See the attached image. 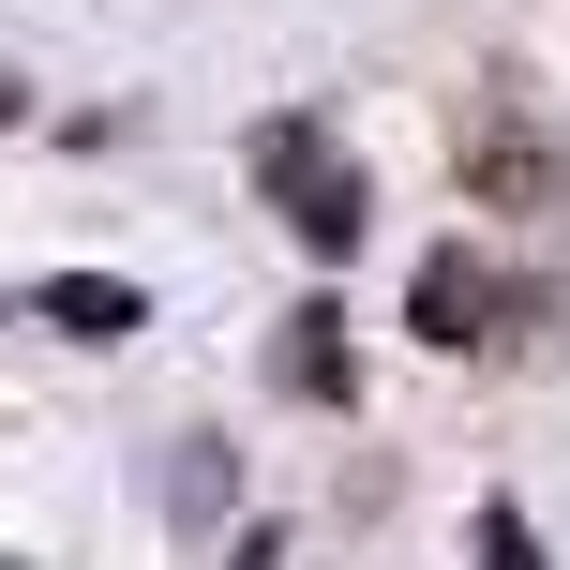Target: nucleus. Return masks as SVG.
Masks as SVG:
<instances>
[{"label": "nucleus", "mask_w": 570, "mask_h": 570, "mask_svg": "<svg viewBox=\"0 0 570 570\" xmlns=\"http://www.w3.org/2000/svg\"><path fill=\"white\" fill-rule=\"evenodd\" d=\"M256 196L301 226V256H361V226H375V196H361V166H345V136L315 106H285L256 120Z\"/></svg>", "instance_id": "1"}, {"label": "nucleus", "mask_w": 570, "mask_h": 570, "mask_svg": "<svg viewBox=\"0 0 570 570\" xmlns=\"http://www.w3.org/2000/svg\"><path fill=\"white\" fill-rule=\"evenodd\" d=\"M405 331H421L435 361H481L495 345V256L481 240H435V256L405 271Z\"/></svg>", "instance_id": "2"}, {"label": "nucleus", "mask_w": 570, "mask_h": 570, "mask_svg": "<svg viewBox=\"0 0 570 570\" xmlns=\"http://www.w3.org/2000/svg\"><path fill=\"white\" fill-rule=\"evenodd\" d=\"M30 315H46V331H76V345H120V331H150V301L120 271H46L30 285Z\"/></svg>", "instance_id": "3"}, {"label": "nucleus", "mask_w": 570, "mask_h": 570, "mask_svg": "<svg viewBox=\"0 0 570 570\" xmlns=\"http://www.w3.org/2000/svg\"><path fill=\"white\" fill-rule=\"evenodd\" d=\"M271 375H285L301 405H345V391H361V361H345V315H331V301H301V315H285V345H271Z\"/></svg>", "instance_id": "4"}, {"label": "nucleus", "mask_w": 570, "mask_h": 570, "mask_svg": "<svg viewBox=\"0 0 570 570\" xmlns=\"http://www.w3.org/2000/svg\"><path fill=\"white\" fill-rule=\"evenodd\" d=\"M465 556H481V570H541V525H525V511H481V525H465Z\"/></svg>", "instance_id": "5"}, {"label": "nucleus", "mask_w": 570, "mask_h": 570, "mask_svg": "<svg viewBox=\"0 0 570 570\" xmlns=\"http://www.w3.org/2000/svg\"><path fill=\"white\" fill-rule=\"evenodd\" d=\"M0 570H30V556H0Z\"/></svg>", "instance_id": "6"}]
</instances>
